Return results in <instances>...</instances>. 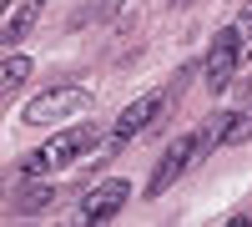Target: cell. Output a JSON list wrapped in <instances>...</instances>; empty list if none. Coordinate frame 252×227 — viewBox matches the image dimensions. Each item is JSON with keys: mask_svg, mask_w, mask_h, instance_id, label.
<instances>
[{"mask_svg": "<svg viewBox=\"0 0 252 227\" xmlns=\"http://www.w3.org/2000/svg\"><path fill=\"white\" fill-rule=\"evenodd\" d=\"M242 141H252V106L227 111V127H222V147H242Z\"/></svg>", "mask_w": 252, "mask_h": 227, "instance_id": "obj_10", "label": "cell"}, {"mask_svg": "<svg viewBox=\"0 0 252 227\" xmlns=\"http://www.w3.org/2000/svg\"><path fill=\"white\" fill-rule=\"evenodd\" d=\"M121 5H126V0H96V20H116Z\"/></svg>", "mask_w": 252, "mask_h": 227, "instance_id": "obj_12", "label": "cell"}, {"mask_svg": "<svg viewBox=\"0 0 252 227\" xmlns=\"http://www.w3.org/2000/svg\"><path fill=\"white\" fill-rule=\"evenodd\" d=\"M192 167V136H177L172 147L161 152V162H157V172H152V182H146V192L141 197H161V192H172V182Z\"/></svg>", "mask_w": 252, "mask_h": 227, "instance_id": "obj_6", "label": "cell"}, {"mask_svg": "<svg viewBox=\"0 0 252 227\" xmlns=\"http://www.w3.org/2000/svg\"><path fill=\"white\" fill-rule=\"evenodd\" d=\"M172 5H192V0H172Z\"/></svg>", "mask_w": 252, "mask_h": 227, "instance_id": "obj_14", "label": "cell"}, {"mask_svg": "<svg viewBox=\"0 0 252 227\" xmlns=\"http://www.w3.org/2000/svg\"><path fill=\"white\" fill-rule=\"evenodd\" d=\"M126 202H131V182H121V177L96 182V187L81 197V217H86V222H111Z\"/></svg>", "mask_w": 252, "mask_h": 227, "instance_id": "obj_4", "label": "cell"}, {"mask_svg": "<svg viewBox=\"0 0 252 227\" xmlns=\"http://www.w3.org/2000/svg\"><path fill=\"white\" fill-rule=\"evenodd\" d=\"M81 111H91V91L86 86H51V91H40L20 116H26L31 127H51V121H66V116H81Z\"/></svg>", "mask_w": 252, "mask_h": 227, "instance_id": "obj_2", "label": "cell"}, {"mask_svg": "<svg viewBox=\"0 0 252 227\" xmlns=\"http://www.w3.org/2000/svg\"><path fill=\"white\" fill-rule=\"evenodd\" d=\"M5 10H10V0H0V15H5Z\"/></svg>", "mask_w": 252, "mask_h": 227, "instance_id": "obj_13", "label": "cell"}, {"mask_svg": "<svg viewBox=\"0 0 252 227\" xmlns=\"http://www.w3.org/2000/svg\"><path fill=\"white\" fill-rule=\"evenodd\" d=\"M232 40H237V56L252 61V5L237 10V20H232Z\"/></svg>", "mask_w": 252, "mask_h": 227, "instance_id": "obj_11", "label": "cell"}, {"mask_svg": "<svg viewBox=\"0 0 252 227\" xmlns=\"http://www.w3.org/2000/svg\"><path fill=\"white\" fill-rule=\"evenodd\" d=\"M35 20H40V0H20L15 10L0 15V40H5V51H10V46H20V40L35 31Z\"/></svg>", "mask_w": 252, "mask_h": 227, "instance_id": "obj_7", "label": "cell"}, {"mask_svg": "<svg viewBox=\"0 0 252 227\" xmlns=\"http://www.w3.org/2000/svg\"><path fill=\"white\" fill-rule=\"evenodd\" d=\"M51 202H56V187H51V182H40V177H26V187H20L15 207H20V212H40V207H51Z\"/></svg>", "mask_w": 252, "mask_h": 227, "instance_id": "obj_9", "label": "cell"}, {"mask_svg": "<svg viewBox=\"0 0 252 227\" xmlns=\"http://www.w3.org/2000/svg\"><path fill=\"white\" fill-rule=\"evenodd\" d=\"M31 61L26 56H5V61H0V101H5V96H15L20 86H26V81H31Z\"/></svg>", "mask_w": 252, "mask_h": 227, "instance_id": "obj_8", "label": "cell"}, {"mask_svg": "<svg viewBox=\"0 0 252 227\" xmlns=\"http://www.w3.org/2000/svg\"><path fill=\"white\" fill-rule=\"evenodd\" d=\"M161 101H166V91H146V96H136L131 106H126L121 116H116V127H111V141H131V136H141L146 127H152V121L161 116Z\"/></svg>", "mask_w": 252, "mask_h": 227, "instance_id": "obj_5", "label": "cell"}, {"mask_svg": "<svg viewBox=\"0 0 252 227\" xmlns=\"http://www.w3.org/2000/svg\"><path fill=\"white\" fill-rule=\"evenodd\" d=\"M237 66H242V56H237L232 26H227V31H217V35H212V51H207V61H202L207 91H227V86H232V76H237Z\"/></svg>", "mask_w": 252, "mask_h": 227, "instance_id": "obj_3", "label": "cell"}, {"mask_svg": "<svg viewBox=\"0 0 252 227\" xmlns=\"http://www.w3.org/2000/svg\"><path fill=\"white\" fill-rule=\"evenodd\" d=\"M96 141H101L96 121H86V127H71V131H56L46 147H35L26 162H20V177H46V172H56V167H71V162H76L81 152H91Z\"/></svg>", "mask_w": 252, "mask_h": 227, "instance_id": "obj_1", "label": "cell"}]
</instances>
